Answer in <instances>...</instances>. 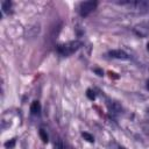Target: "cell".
I'll use <instances>...</instances> for the list:
<instances>
[{
	"label": "cell",
	"mask_w": 149,
	"mask_h": 149,
	"mask_svg": "<svg viewBox=\"0 0 149 149\" xmlns=\"http://www.w3.org/2000/svg\"><path fill=\"white\" fill-rule=\"evenodd\" d=\"M80 47H81V42L80 41H71V42H68V43L58 45L57 50L62 56H70L71 54L77 51Z\"/></svg>",
	"instance_id": "1"
},
{
	"label": "cell",
	"mask_w": 149,
	"mask_h": 149,
	"mask_svg": "<svg viewBox=\"0 0 149 149\" xmlns=\"http://www.w3.org/2000/svg\"><path fill=\"white\" fill-rule=\"evenodd\" d=\"M98 2L97 1H84L79 5V13L81 16H87L90 13H92L95 7H97Z\"/></svg>",
	"instance_id": "2"
},
{
	"label": "cell",
	"mask_w": 149,
	"mask_h": 149,
	"mask_svg": "<svg viewBox=\"0 0 149 149\" xmlns=\"http://www.w3.org/2000/svg\"><path fill=\"white\" fill-rule=\"evenodd\" d=\"M108 55H109V57H112V58H116V59H122V61L129 59L128 54L125 52L123 50H119V49H116V50H111V51L108 52Z\"/></svg>",
	"instance_id": "3"
},
{
	"label": "cell",
	"mask_w": 149,
	"mask_h": 149,
	"mask_svg": "<svg viewBox=\"0 0 149 149\" xmlns=\"http://www.w3.org/2000/svg\"><path fill=\"white\" fill-rule=\"evenodd\" d=\"M108 109H109L112 113H114V114H118V113H121V112H122L121 105H120L119 102H116V101L109 102V104H108Z\"/></svg>",
	"instance_id": "4"
},
{
	"label": "cell",
	"mask_w": 149,
	"mask_h": 149,
	"mask_svg": "<svg viewBox=\"0 0 149 149\" xmlns=\"http://www.w3.org/2000/svg\"><path fill=\"white\" fill-rule=\"evenodd\" d=\"M30 112H31L34 115L40 114V112H41V104H40L37 100L33 101V104H31V106H30Z\"/></svg>",
	"instance_id": "5"
},
{
	"label": "cell",
	"mask_w": 149,
	"mask_h": 149,
	"mask_svg": "<svg viewBox=\"0 0 149 149\" xmlns=\"http://www.w3.org/2000/svg\"><path fill=\"white\" fill-rule=\"evenodd\" d=\"M10 7H12V2L10 1H2L1 2V8H2L3 13H8Z\"/></svg>",
	"instance_id": "6"
},
{
	"label": "cell",
	"mask_w": 149,
	"mask_h": 149,
	"mask_svg": "<svg viewBox=\"0 0 149 149\" xmlns=\"http://www.w3.org/2000/svg\"><path fill=\"white\" fill-rule=\"evenodd\" d=\"M40 136H41V140L44 143H47L49 141V136H48V134H47V132L44 129H40Z\"/></svg>",
	"instance_id": "7"
},
{
	"label": "cell",
	"mask_w": 149,
	"mask_h": 149,
	"mask_svg": "<svg viewBox=\"0 0 149 149\" xmlns=\"http://www.w3.org/2000/svg\"><path fill=\"white\" fill-rule=\"evenodd\" d=\"M14 146H15V139H12V140L5 142V147H6V149H13Z\"/></svg>",
	"instance_id": "8"
},
{
	"label": "cell",
	"mask_w": 149,
	"mask_h": 149,
	"mask_svg": "<svg viewBox=\"0 0 149 149\" xmlns=\"http://www.w3.org/2000/svg\"><path fill=\"white\" fill-rule=\"evenodd\" d=\"M81 136H83L86 141H88V142H94L93 136H92L91 134H88V133H81Z\"/></svg>",
	"instance_id": "9"
},
{
	"label": "cell",
	"mask_w": 149,
	"mask_h": 149,
	"mask_svg": "<svg viewBox=\"0 0 149 149\" xmlns=\"http://www.w3.org/2000/svg\"><path fill=\"white\" fill-rule=\"evenodd\" d=\"M86 95H87V98H88L90 100H94V99H95V94H94V92H93L92 90H87Z\"/></svg>",
	"instance_id": "10"
},
{
	"label": "cell",
	"mask_w": 149,
	"mask_h": 149,
	"mask_svg": "<svg viewBox=\"0 0 149 149\" xmlns=\"http://www.w3.org/2000/svg\"><path fill=\"white\" fill-rule=\"evenodd\" d=\"M54 149H63L62 143H61V142H57V143L55 144V148H54Z\"/></svg>",
	"instance_id": "11"
},
{
	"label": "cell",
	"mask_w": 149,
	"mask_h": 149,
	"mask_svg": "<svg viewBox=\"0 0 149 149\" xmlns=\"http://www.w3.org/2000/svg\"><path fill=\"white\" fill-rule=\"evenodd\" d=\"M147 88H148V90H149V80H148V81H147Z\"/></svg>",
	"instance_id": "12"
},
{
	"label": "cell",
	"mask_w": 149,
	"mask_h": 149,
	"mask_svg": "<svg viewBox=\"0 0 149 149\" xmlns=\"http://www.w3.org/2000/svg\"><path fill=\"white\" fill-rule=\"evenodd\" d=\"M147 49H148V51H149V43L147 44Z\"/></svg>",
	"instance_id": "13"
},
{
	"label": "cell",
	"mask_w": 149,
	"mask_h": 149,
	"mask_svg": "<svg viewBox=\"0 0 149 149\" xmlns=\"http://www.w3.org/2000/svg\"><path fill=\"white\" fill-rule=\"evenodd\" d=\"M121 149H123V148H121Z\"/></svg>",
	"instance_id": "14"
}]
</instances>
